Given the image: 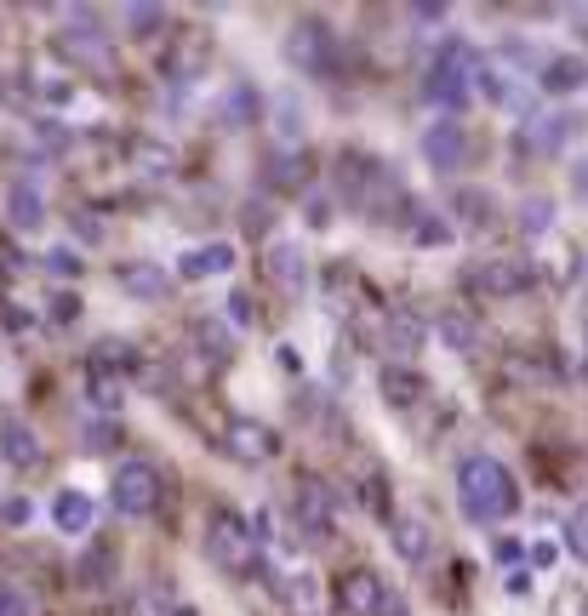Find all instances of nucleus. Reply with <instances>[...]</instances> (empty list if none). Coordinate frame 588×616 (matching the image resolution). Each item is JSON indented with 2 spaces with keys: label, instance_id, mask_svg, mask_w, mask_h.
<instances>
[{
  "label": "nucleus",
  "instance_id": "38",
  "mask_svg": "<svg viewBox=\"0 0 588 616\" xmlns=\"http://www.w3.org/2000/svg\"><path fill=\"white\" fill-rule=\"evenodd\" d=\"M228 126H252V92L246 86L228 97Z\"/></svg>",
  "mask_w": 588,
  "mask_h": 616
},
{
  "label": "nucleus",
  "instance_id": "13",
  "mask_svg": "<svg viewBox=\"0 0 588 616\" xmlns=\"http://www.w3.org/2000/svg\"><path fill=\"white\" fill-rule=\"evenodd\" d=\"M228 268H235V246H228V240H206V246L178 257L183 280H212V274H228Z\"/></svg>",
  "mask_w": 588,
  "mask_h": 616
},
{
  "label": "nucleus",
  "instance_id": "1",
  "mask_svg": "<svg viewBox=\"0 0 588 616\" xmlns=\"http://www.w3.org/2000/svg\"><path fill=\"white\" fill-rule=\"evenodd\" d=\"M457 508L469 513L474 525H503L520 508V486L498 457H463L457 463Z\"/></svg>",
  "mask_w": 588,
  "mask_h": 616
},
{
  "label": "nucleus",
  "instance_id": "51",
  "mask_svg": "<svg viewBox=\"0 0 588 616\" xmlns=\"http://www.w3.org/2000/svg\"><path fill=\"white\" fill-rule=\"evenodd\" d=\"M577 34H582V46H588V7L577 12Z\"/></svg>",
  "mask_w": 588,
  "mask_h": 616
},
{
  "label": "nucleus",
  "instance_id": "49",
  "mask_svg": "<svg viewBox=\"0 0 588 616\" xmlns=\"http://www.w3.org/2000/svg\"><path fill=\"white\" fill-rule=\"evenodd\" d=\"M57 308H52V320H75V297L70 291H63V297H52Z\"/></svg>",
  "mask_w": 588,
  "mask_h": 616
},
{
  "label": "nucleus",
  "instance_id": "34",
  "mask_svg": "<svg viewBox=\"0 0 588 616\" xmlns=\"http://www.w3.org/2000/svg\"><path fill=\"white\" fill-rule=\"evenodd\" d=\"M566 548H571L577 560H588V502L571 513V525H566Z\"/></svg>",
  "mask_w": 588,
  "mask_h": 616
},
{
  "label": "nucleus",
  "instance_id": "30",
  "mask_svg": "<svg viewBox=\"0 0 588 616\" xmlns=\"http://www.w3.org/2000/svg\"><path fill=\"white\" fill-rule=\"evenodd\" d=\"M275 131H280V144H298V137H303V109H298V97H280L275 103Z\"/></svg>",
  "mask_w": 588,
  "mask_h": 616
},
{
  "label": "nucleus",
  "instance_id": "15",
  "mask_svg": "<svg viewBox=\"0 0 588 616\" xmlns=\"http://www.w3.org/2000/svg\"><path fill=\"white\" fill-rule=\"evenodd\" d=\"M582 120L577 115H543V120H526V126H520V149H537V155H554V149H560L566 144V137L577 131Z\"/></svg>",
  "mask_w": 588,
  "mask_h": 616
},
{
  "label": "nucleus",
  "instance_id": "45",
  "mask_svg": "<svg viewBox=\"0 0 588 616\" xmlns=\"http://www.w3.org/2000/svg\"><path fill=\"white\" fill-rule=\"evenodd\" d=\"M554 560H560V548H554V542H532V565L537 571H548Z\"/></svg>",
  "mask_w": 588,
  "mask_h": 616
},
{
  "label": "nucleus",
  "instance_id": "18",
  "mask_svg": "<svg viewBox=\"0 0 588 616\" xmlns=\"http://www.w3.org/2000/svg\"><path fill=\"white\" fill-rule=\"evenodd\" d=\"M132 171L143 183H160V178H172V166H178V155H172V144H160V137H138L132 144Z\"/></svg>",
  "mask_w": 588,
  "mask_h": 616
},
{
  "label": "nucleus",
  "instance_id": "3",
  "mask_svg": "<svg viewBox=\"0 0 588 616\" xmlns=\"http://www.w3.org/2000/svg\"><path fill=\"white\" fill-rule=\"evenodd\" d=\"M160 497H167V479H160V468L149 457H126L109 479V502H115V513H126V520H149L160 508Z\"/></svg>",
  "mask_w": 588,
  "mask_h": 616
},
{
  "label": "nucleus",
  "instance_id": "31",
  "mask_svg": "<svg viewBox=\"0 0 588 616\" xmlns=\"http://www.w3.org/2000/svg\"><path fill=\"white\" fill-rule=\"evenodd\" d=\"M81 268H86V257H81L75 246H52V252H46V274H57V280H75Z\"/></svg>",
  "mask_w": 588,
  "mask_h": 616
},
{
  "label": "nucleus",
  "instance_id": "42",
  "mask_svg": "<svg viewBox=\"0 0 588 616\" xmlns=\"http://www.w3.org/2000/svg\"><path fill=\"white\" fill-rule=\"evenodd\" d=\"M228 320H235V326H252V297H246V291H228Z\"/></svg>",
  "mask_w": 588,
  "mask_h": 616
},
{
  "label": "nucleus",
  "instance_id": "17",
  "mask_svg": "<svg viewBox=\"0 0 588 616\" xmlns=\"http://www.w3.org/2000/svg\"><path fill=\"white\" fill-rule=\"evenodd\" d=\"M120 286H126V297H138V302H160L172 291V274L160 268V263H126L120 268Z\"/></svg>",
  "mask_w": 588,
  "mask_h": 616
},
{
  "label": "nucleus",
  "instance_id": "48",
  "mask_svg": "<svg viewBox=\"0 0 588 616\" xmlns=\"http://www.w3.org/2000/svg\"><path fill=\"white\" fill-rule=\"evenodd\" d=\"M411 23H446V7H411Z\"/></svg>",
  "mask_w": 588,
  "mask_h": 616
},
{
  "label": "nucleus",
  "instance_id": "50",
  "mask_svg": "<svg viewBox=\"0 0 588 616\" xmlns=\"http://www.w3.org/2000/svg\"><path fill=\"white\" fill-rule=\"evenodd\" d=\"M377 616H406V599H395V594H383V605H377Z\"/></svg>",
  "mask_w": 588,
  "mask_h": 616
},
{
  "label": "nucleus",
  "instance_id": "36",
  "mask_svg": "<svg viewBox=\"0 0 588 616\" xmlns=\"http://www.w3.org/2000/svg\"><path fill=\"white\" fill-rule=\"evenodd\" d=\"M417 240H423V246H440V240H451V223L446 217H423L417 223Z\"/></svg>",
  "mask_w": 588,
  "mask_h": 616
},
{
  "label": "nucleus",
  "instance_id": "40",
  "mask_svg": "<svg viewBox=\"0 0 588 616\" xmlns=\"http://www.w3.org/2000/svg\"><path fill=\"white\" fill-rule=\"evenodd\" d=\"M269 223H275V212H269V200H252V205H246V229H252V234H264Z\"/></svg>",
  "mask_w": 588,
  "mask_h": 616
},
{
  "label": "nucleus",
  "instance_id": "33",
  "mask_svg": "<svg viewBox=\"0 0 588 616\" xmlns=\"http://www.w3.org/2000/svg\"><path fill=\"white\" fill-rule=\"evenodd\" d=\"M160 23H167L160 7H126V29H132V34H154Z\"/></svg>",
  "mask_w": 588,
  "mask_h": 616
},
{
  "label": "nucleus",
  "instance_id": "46",
  "mask_svg": "<svg viewBox=\"0 0 588 616\" xmlns=\"http://www.w3.org/2000/svg\"><path fill=\"white\" fill-rule=\"evenodd\" d=\"M503 588H509L514 599H526V594H532V576H526V571H509V582H503Z\"/></svg>",
  "mask_w": 588,
  "mask_h": 616
},
{
  "label": "nucleus",
  "instance_id": "16",
  "mask_svg": "<svg viewBox=\"0 0 588 616\" xmlns=\"http://www.w3.org/2000/svg\"><path fill=\"white\" fill-rule=\"evenodd\" d=\"M537 86H543V92H554V97H571V92H582V86H588V63H582L577 52L548 57V63H543V75H537Z\"/></svg>",
  "mask_w": 588,
  "mask_h": 616
},
{
  "label": "nucleus",
  "instance_id": "39",
  "mask_svg": "<svg viewBox=\"0 0 588 616\" xmlns=\"http://www.w3.org/2000/svg\"><path fill=\"white\" fill-rule=\"evenodd\" d=\"M92 405H104V411H115V405H120L115 383H109V376H97V371H92Z\"/></svg>",
  "mask_w": 588,
  "mask_h": 616
},
{
  "label": "nucleus",
  "instance_id": "26",
  "mask_svg": "<svg viewBox=\"0 0 588 616\" xmlns=\"http://www.w3.org/2000/svg\"><path fill=\"white\" fill-rule=\"evenodd\" d=\"M435 331H440L446 349H457V354H474V342H480V326H474L469 315H440Z\"/></svg>",
  "mask_w": 588,
  "mask_h": 616
},
{
  "label": "nucleus",
  "instance_id": "44",
  "mask_svg": "<svg viewBox=\"0 0 588 616\" xmlns=\"http://www.w3.org/2000/svg\"><path fill=\"white\" fill-rule=\"evenodd\" d=\"M86 445H92V452H109V445H115V428H109V423H92V428H86Z\"/></svg>",
  "mask_w": 588,
  "mask_h": 616
},
{
  "label": "nucleus",
  "instance_id": "2",
  "mask_svg": "<svg viewBox=\"0 0 588 616\" xmlns=\"http://www.w3.org/2000/svg\"><path fill=\"white\" fill-rule=\"evenodd\" d=\"M206 554L228 576H252L257 560H264V548H257V537H252V520H240L235 508H217L212 525H206Z\"/></svg>",
  "mask_w": 588,
  "mask_h": 616
},
{
  "label": "nucleus",
  "instance_id": "29",
  "mask_svg": "<svg viewBox=\"0 0 588 616\" xmlns=\"http://www.w3.org/2000/svg\"><path fill=\"white\" fill-rule=\"evenodd\" d=\"M303 178H309V160H303V155L280 149V155L269 160V189H298Z\"/></svg>",
  "mask_w": 588,
  "mask_h": 616
},
{
  "label": "nucleus",
  "instance_id": "35",
  "mask_svg": "<svg viewBox=\"0 0 588 616\" xmlns=\"http://www.w3.org/2000/svg\"><path fill=\"white\" fill-rule=\"evenodd\" d=\"M303 223H309V229H332V200L314 194V200L303 205Z\"/></svg>",
  "mask_w": 588,
  "mask_h": 616
},
{
  "label": "nucleus",
  "instance_id": "12",
  "mask_svg": "<svg viewBox=\"0 0 588 616\" xmlns=\"http://www.w3.org/2000/svg\"><path fill=\"white\" fill-rule=\"evenodd\" d=\"M264 268H269V280L286 286V291L309 286V257H303V246H291V240H275V246L264 252Z\"/></svg>",
  "mask_w": 588,
  "mask_h": 616
},
{
  "label": "nucleus",
  "instance_id": "43",
  "mask_svg": "<svg viewBox=\"0 0 588 616\" xmlns=\"http://www.w3.org/2000/svg\"><path fill=\"white\" fill-rule=\"evenodd\" d=\"M571 274H577V252H571V246H560V252H554V280L566 286Z\"/></svg>",
  "mask_w": 588,
  "mask_h": 616
},
{
  "label": "nucleus",
  "instance_id": "22",
  "mask_svg": "<svg viewBox=\"0 0 588 616\" xmlns=\"http://www.w3.org/2000/svg\"><path fill=\"white\" fill-rule=\"evenodd\" d=\"M275 588H280V599L298 610V616H314V605H320V582L309 576V571H291V576H275Z\"/></svg>",
  "mask_w": 588,
  "mask_h": 616
},
{
  "label": "nucleus",
  "instance_id": "21",
  "mask_svg": "<svg viewBox=\"0 0 588 616\" xmlns=\"http://www.w3.org/2000/svg\"><path fill=\"white\" fill-rule=\"evenodd\" d=\"M52 525H57L63 537H86V531H92V497H81V491H57V502H52Z\"/></svg>",
  "mask_w": 588,
  "mask_h": 616
},
{
  "label": "nucleus",
  "instance_id": "6",
  "mask_svg": "<svg viewBox=\"0 0 588 616\" xmlns=\"http://www.w3.org/2000/svg\"><path fill=\"white\" fill-rule=\"evenodd\" d=\"M280 57L298 68V75H325V68H332V29H325L320 18L291 23L286 41H280Z\"/></svg>",
  "mask_w": 588,
  "mask_h": 616
},
{
  "label": "nucleus",
  "instance_id": "28",
  "mask_svg": "<svg viewBox=\"0 0 588 616\" xmlns=\"http://www.w3.org/2000/svg\"><path fill=\"white\" fill-rule=\"evenodd\" d=\"M451 205L463 212V229H485V223H492V212H498L485 189H457V200H451Z\"/></svg>",
  "mask_w": 588,
  "mask_h": 616
},
{
  "label": "nucleus",
  "instance_id": "20",
  "mask_svg": "<svg viewBox=\"0 0 588 616\" xmlns=\"http://www.w3.org/2000/svg\"><path fill=\"white\" fill-rule=\"evenodd\" d=\"M377 389H383V400L395 405V411H406V405H417V400H423V376H417L411 365H383Z\"/></svg>",
  "mask_w": 588,
  "mask_h": 616
},
{
  "label": "nucleus",
  "instance_id": "9",
  "mask_svg": "<svg viewBox=\"0 0 588 616\" xmlns=\"http://www.w3.org/2000/svg\"><path fill=\"white\" fill-rule=\"evenodd\" d=\"M291 513H298V531L309 537H332V491H325V479H298V491H291Z\"/></svg>",
  "mask_w": 588,
  "mask_h": 616
},
{
  "label": "nucleus",
  "instance_id": "7",
  "mask_svg": "<svg viewBox=\"0 0 588 616\" xmlns=\"http://www.w3.org/2000/svg\"><path fill=\"white\" fill-rule=\"evenodd\" d=\"M160 68H167V81H178V86L201 81L212 68V34L194 29V23L172 29V46H167V63H160Z\"/></svg>",
  "mask_w": 588,
  "mask_h": 616
},
{
  "label": "nucleus",
  "instance_id": "24",
  "mask_svg": "<svg viewBox=\"0 0 588 616\" xmlns=\"http://www.w3.org/2000/svg\"><path fill=\"white\" fill-rule=\"evenodd\" d=\"M194 342H201V354L206 360H235V331L228 326H217V320H194Z\"/></svg>",
  "mask_w": 588,
  "mask_h": 616
},
{
  "label": "nucleus",
  "instance_id": "41",
  "mask_svg": "<svg viewBox=\"0 0 588 616\" xmlns=\"http://www.w3.org/2000/svg\"><path fill=\"white\" fill-rule=\"evenodd\" d=\"M29 513H35V508H29V497H12V502H0V520H7V525H29Z\"/></svg>",
  "mask_w": 588,
  "mask_h": 616
},
{
  "label": "nucleus",
  "instance_id": "19",
  "mask_svg": "<svg viewBox=\"0 0 588 616\" xmlns=\"http://www.w3.org/2000/svg\"><path fill=\"white\" fill-rule=\"evenodd\" d=\"M0 457H7L12 468H41V439L29 423H0Z\"/></svg>",
  "mask_w": 588,
  "mask_h": 616
},
{
  "label": "nucleus",
  "instance_id": "37",
  "mask_svg": "<svg viewBox=\"0 0 588 616\" xmlns=\"http://www.w3.org/2000/svg\"><path fill=\"white\" fill-rule=\"evenodd\" d=\"M554 616H588V594L582 588H566L560 599H554Z\"/></svg>",
  "mask_w": 588,
  "mask_h": 616
},
{
  "label": "nucleus",
  "instance_id": "11",
  "mask_svg": "<svg viewBox=\"0 0 588 616\" xmlns=\"http://www.w3.org/2000/svg\"><path fill=\"white\" fill-rule=\"evenodd\" d=\"M383 576L377 571H349L343 582H338V605H343V616H377V605H383Z\"/></svg>",
  "mask_w": 588,
  "mask_h": 616
},
{
  "label": "nucleus",
  "instance_id": "5",
  "mask_svg": "<svg viewBox=\"0 0 588 616\" xmlns=\"http://www.w3.org/2000/svg\"><path fill=\"white\" fill-rule=\"evenodd\" d=\"M532 286H537V268L526 257H480L469 268V291L474 297H492V302L520 297V291H532Z\"/></svg>",
  "mask_w": 588,
  "mask_h": 616
},
{
  "label": "nucleus",
  "instance_id": "10",
  "mask_svg": "<svg viewBox=\"0 0 588 616\" xmlns=\"http://www.w3.org/2000/svg\"><path fill=\"white\" fill-rule=\"evenodd\" d=\"M469 155V137H463V120H435L429 131H423V160H429L435 171H457Z\"/></svg>",
  "mask_w": 588,
  "mask_h": 616
},
{
  "label": "nucleus",
  "instance_id": "25",
  "mask_svg": "<svg viewBox=\"0 0 588 616\" xmlns=\"http://www.w3.org/2000/svg\"><path fill=\"white\" fill-rule=\"evenodd\" d=\"M520 234H526V240H537V234H548L554 229V200L548 194H526V200H520Z\"/></svg>",
  "mask_w": 588,
  "mask_h": 616
},
{
  "label": "nucleus",
  "instance_id": "14",
  "mask_svg": "<svg viewBox=\"0 0 588 616\" xmlns=\"http://www.w3.org/2000/svg\"><path fill=\"white\" fill-rule=\"evenodd\" d=\"M7 217H12L18 234H41L46 229V200H41V189L29 183V178L7 189Z\"/></svg>",
  "mask_w": 588,
  "mask_h": 616
},
{
  "label": "nucleus",
  "instance_id": "27",
  "mask_svg": "<svg viewBox=\"0 0 588 616\" xmlns=\"http://www.w3.org/2000/svg\"><path fill=\"white\" fill-rule=\"evenodd\" d=\"M388 349H395V354H417L423 349V320L406 315V308H395V315H388Z\"/></svg>",
  "mask_w": 588,
  "mask_h": 616
},
{
  "label": "nucleus",
  "instance_id": "4",
  "mask_svg": "<svg viewBox=\"0 0 588 616\" xmlns=\"http://www.w3.org/2000/svg\"><path fill=\"white\" fill-rule=\"evenodd\" d=\"M474 63H480V52L469 46V41H446V52L435 57V68H429V92L435 103H446V115H457L469 103V86H474Z\"/></svg>",
  "mask_w": 588,
  "mask_h": 616
},
{
  "label": "nucleus",
  "instance_id": "23",
  "mask_svg": "<svg viewBox=\"0 0 588 616\" xmlns=\"http://www.w3.org/2000/svg\"><path fill=\"white\" fill-rule=\"evenodd\" d=\"M388 542H395V554L400 560H423V554H429V525H423V520H411V513H400V520H395V531H388Z\"/></svg>",
  "mask_w": 588,
  "mask_h": 616
},
{
  "label": "nucleus",
  "instance_id": "8",
  "mask_svg": "<svg viewBox=\"0 0 588 616\" xmlns=\"http://www.w3.org/2000/svg\"><path fill=\"white\" fill-rule=\"evenodd\" d=\"M217 445H223L235 463H269V457L280 452V434H275L269 423H257V417H228Z\"/></svg>",
  "mask_w": 588,
  "mask_h": 616
},
{
  "label": "nucleus",
  "instance_id": "32",
  "mask_svg": "<svg viewBox=\"0 0 588 616\" xmlns=\"http://www.w3.org/2000/svg\"><path fill=\"white\" fill-rule=\"evenodd\" d=\"M0 616H35V599L12 588V582H0Z\"/></svg>",
  "mask_w": 588,
  "mask_h": 616
},
{
  "label": "nucleus",
  "instance_id": "47",
  "mask_svg": "<svg viewBox=\"0 0 588 616\" xmlns=\"http://www.w3.org/2000/svg\"><path fill=\"white\" fill-rule=\"evenodd\" d=\"M571 194H577V200H588V160H577V166H571Z\"/></svg>",
  "mask_w": 588,
  "mask_h": 616
}]
</instances>
